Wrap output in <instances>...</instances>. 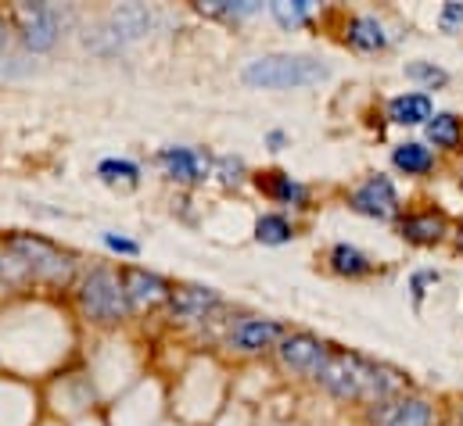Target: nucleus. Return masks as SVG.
<instances>
[{"mask_svg": "<svg viewBox=\"0 0 463 426\" xmlns=\"http://www.w3.org/2000/svg\"><path fill=\"white\" fill-rule=\"evenodd\" d=\"M213 172L220 176V183L223 187H241L244 183V162L241 158H216V165H213Z\"/></svg>", "mask_w": 463, "mask_h": 426, "instance_id": "obj_25", "label": "nucleus"}, {"mask_svg": "<svg viewBox=\"0 0 463 426\" xmlns=\"http://www.w3.org/2000/svg\"><path fill=\"white\" fill-rule=\"evenodd\" d=\"M98 176L105 180V183H112V187H137V180H140V169L133 165V162H126V158H109V162H101L98 165Z\"/></svg>", "mask_w": 463, "mask_h": 426, "instance_id": "obj_23", "label": "nucleus"}, {"mask_svg": "<svg viewBox=\"0 0 463 426\" xmlns=\"http://www.w3.org/2000/svg\"><path fill=\"white\" fill-rule=\"evenodd\" d=\"M7 43V29H4V22H0V47Z\"/></svg>", "mask_w": 463, "mask_h": 426, "instance_id": "obj_29", "label": "nucleus"}, {"mask_svg": "<svg viewBox=\"0 0 463 426\" xmlns=\"http://www.w3.org/2000/svg\"><path fill=\"white\" fill-rule=\"evenodd\" d=\"M457 247H460V251H463V226H460V229H457Z\"/></svg>", "mask_w": 463, "mask_h": 426, "instance_id": "obj_30", "label": "nucleus"}, {"mask_svg": "<svg viewBox=\"0 0 463 426\" xmlns=\"http://www.w3.org/2000/svg\"><path fill=\"white\" fill-rule=\"evenodd\" d=\"M269 14H273L284 29H298V25L309 22L313 4H309V0H273V4H269Z\"/></svg>", "mask_w": 463, "mask_h": 426, "instance_id": "obj_22", "label": "nucleus"}, {"mask_svg": "<svg viewBox=\"0 0 463 426\" xmlns=\"http://www.w3.org/2000/svg\"><path fill=\"white\" fill-rule=\"evenodd\" d=\"M259 190H266L273 201H280V205H306L309 201V190L302 187V183H295L288 172H262L259 176Z\"/></svg>", "mask_w": 463, "mask_h": 426, "instance_id": "obj_16", "label": "nucleus"}, {"mask_svg": "<svg viewBox=\"0 0 463 426\" xmlns=\"http://www.w3.org/2000/svg\"><path fill=\"white\" fill-rule=\"evenodd\" d=\"M320 79H327V65L306 54H266V58L248 61L244 69V83L262 87V90H298Z\"/></svg>", "mask_w": 463, "mask_h": 426, "instance_id": "obj_2", "label": "nucleus"}, {"mask_svg": "<svg viewBox=\"0 0 463 426\" xmlns=\"http://www.w3.org/2000/svg\"><path fill=\"white\" fill-rule=\"evenodd\" d=\"M345 40L348 47L355 51H384L388 47V36H384V25L370 14H355L345 25Z\"/></svg>", "mask_w": 463, "mask_h": 426, "instance_id": "obj_15", "label": "nucleus"}, {"mask_svg": "<svg viewBox=\"0 0 463 426\" xmlns=\"http://www.w3.org/2000/svg\"><path fill=\"white\" fill-rule=\"evenodd\" d=\"M4 251L14 255L33 280L40 283H51V287H69L72 276H76V258L69 251H61L58 244L36 236V233H11L4 240Z\"/></svg>", "mask_w": 463, "mask_h": 426, "instance_id": "obj_1", "label": "nucleus"}, {"mask_svg": "<svg viewBox=\"0 0 463 426\" xmlns=\"http://www.w3.org/2000/svg\"><path fill=\"white\" fill-rule=\"evenodd\" d=\"M460 183H463V180H460Z\"/></svg>", "mask_w": 463, "mask_h": 426, "instance_id": "obj_32", "label": "nucleus"}, {"mask_svg": "<svg viewBox=\"0 0 463 426\" xmlns=\"http://www.w3.org/2000/svg\"><path fill=\"white\" fill-rule=\"evenodd\" d=\"M280 340H284V326L273 320H255V316H248V320H241L231 329V347L241 351V355L269 351V347H277Z\"/></svg>", "mask_w": 463, "mask_h": 426, "instance_id": "obj_10", "label": "nucleus"}, {"mask_svg": "<svg viewBox=\"0 0 463 426\" xmlns=\"http://www.w3.org/2000/svg\"><path fill=\"white\" fill-rule=\"evenodd\" d=\"M158 165L176 183H205L213 176L209 154H202L194 147H165V151H158Z\"/></svg>", "mask_w": 463, "mask_h": 426, "instance_id": "obj_9", "label": "nucleus"}, {"mask_svg": "<svg viewBox=\"0 0 463 426\" xmlns=\"http://www.w3.org/2000/svg\"><path fill=\"white\" fill-rule=\"evenodd\" d=\"M198 11L213 18H244V14H255L259 4L255 0H202Z\"/></svg>", "mask_w": 463, "mask_h": 426, "instance_id": "obj_24", "label": "nucleus"}, {"mask_svg": "<svg viewBox=\"0 0 463 426\" xmlns=\"http://www.w3.org/2000/svg\"><path fill=\"white\" fill-rule=\"evenodd\" d=\"M348 205H352L359 215H366V218L388 222V218L399 215V194H395V187H392L388 176H370L363 187L352 190Z\"/></svg>", "mask_w": 463, "mask_h": 426, "instance_id": "obj_8", "label": "nucleus"}, {"mask_svg": "<svg viewBox=\"0 0 463 426\" xmlns=\"http://www.w3.org/2000/svg\"><path fill=\"white\" fill-rule=\"evenodd\" d=\"M399 233L402 240L410 244H439L446 236V215L442 212H417V215H406L399 222Z\"/></svg>", "mask_w": 463, "mask_h": 426, "instance_id": "obj_14", "label": "nucleus"}, {"mask_svg": "<svg viewBox=\"0 0 463 426\" xmlns=\"http://www.w3.org/2000/svg\"><path fill=\"white\" fill-rule=\"evenodd\" d=\"M392 162H395V169H402L406 176H424V172H431L435 154H431L424 144H399V147L392 151Z\"/></svg>", "mask_w": 463, "mask_h": 426, "instance_id": "obj_18", "label": "nucleus"}, {"mask_svg": "<svg viewBox=\"0 0 463 426\" xmlns=\"http://www.w3.org/2000/svg\"><path fill=\"white\" fill-rule=\"evenodd\" d=\"M291 236H295V229H291V222H288L284 215H262V218L255 222V240H259V244L280 247V244H288Z\"/></svg>", "mask_w": 463, "mask_h": 426, "instance_id": "obj_21", "label": "nucleus"}, {"mask_svg": "<svg viewBox=\"0 0 463 426\" xmlns=\"http://www.w3.org/2000/svg\"><path fill=\"white\" fill-rule=\"evenodd\" d=\"M435 423V412L424 398H402L395 402V409L388 412L384 426H431Z\"/></svg>", "mask_w": 463, "mask_h": 426, "instance_id": "obj_17", "label": "nucleus"}, {"mask_svg": "<svg viewBox=\"0 0 463 426\" xmlns=\"http://www.w3.org/2000/svg\"><path fill=\"white\" fill-rule=\"evenodd\" d=\"M460 423H463V409H460Z\"/></svg>", "mask_w": 463, "mask_h": 426, "instance_id": "obj_31", "label": "nucleus"}, {"mask_svg": "<svg viewBox=\"0 0 463 426\" xmlns=\"http://www.w3.org/2000/svg\"><path fill=\"white\" fill-rule=\"evenodd\" d=\"M439 25H442L446 32H457V29L463 25V4H457V0H453V4H446V7H442V14H439Z\"/></svg>", "mask_w": 463, "mask_h": 426, "instance_id": "obj_27", "label": "nucleus"}, {"mask_svg": "<svg viewBox=\"0 0 463 426\" xmlns=\"http://www.w3.org/2000/svg\"><path fill=\"white\" fill-rule=\"evenodd\" d=\"M80 309L83 316L101 326H112V322L126 320L129 305H126V291H122V280H118L112 269L98 265L83 276L80 283Z\"/></svg>", "mask_w": 463, "mask_h": 426, "instance_id": "obj_3", "label": "nucleus"}, {"mask_svg": "<svg viewBox=\"0 0 463 426\" xmlns=\"http://www.w3.org/2000/svg\"><path fill=\"white\" fill-rule=\"evenodd\" d=\"M406 76L417 79V83H424V87H442V83L449 79L442 69H435V65H428V61H413V65H406Z\"/></svg>", "mask_w": 463, "mask_h": 426, "instance_id": "obj_26", "label": "nucleus"}, {"mask_svg": "<svg viewBox=\"0 0 463 426\" xmlns=\"http://www.w3.org/2000/svg\"><path fill=\"white\" fill-rule=\"evenodd\" d=\"M370 373H373V366H370V362H363L359 355H348V351H327V362L320 366L317 380H320V384H324V391H331L335 398L352 402V398H366Z\"/></svg>", "mask_w": 463, "mask_h": 426, "instance_id": "obj_4", "label": "nucleus"}, {"mask_svg": "<svg viewBox=\"0 0 463 426\" xmlns=\"http://www.w3.org/2000/svg\"><path fill=\"white\" fill-rule=\"evenodd\" d=\"M105 244L118 251V255H137L140 251V244L137 240H126V236H118V233H105Z\"/></svg>", "mask_w": 463, "mask_h": 426, "instance_id": "obj_28", "label": "nucleus"}, {"mask_svg": "<svg viewBox=\"0 0 463 426\" xmlns=\"http://www.w3.org/2000/svg\"><path fill=\"white\" fill-rule=\"evenodd\" d=\"M220 305V294L213 287H198V283H187V287H176L169 294V312L173 320H205L213 309Z\"/></svg>", "mask_w": 463, "mask_h": 426, "instance_id": "obj_11", "label": "nucleus"}, {"mask_svg": "<svg viewBox=\"0 0 463 426\" xmlns=\"http://www.w3.org/2000/svg\"><path fill=\"white\" fill-rule=\"evenodd\" d=\"M118 280H122V291H126V305H129V312H147V309L169 305L173 287H169L158 273H147V269H122V273H118Z\"/></svg>", "mask_w": 463, "mask_h": 426, "instance_id": "obj_6", "label": "nucleus"}, {"mask_svg": "<svg viewBox=\"0 0 463 426\" xmlns=\"http://www.w3.org/2000/svg\"><path fill=\"white\" fill-rule=\"evenodd\" d=\"M388 118L395 125H420V122L428 125L435 118V105L428 94H399L388 101Z\"/></svg>", "mask_w": 463, "mask_h": 426, "instance_id": "obj_13", "label": "nucleus"}, {"mask_svg": "<svg viewBox=\"0 0 463 426\" xmlns=\"http://www.w3.org/2000/svg\"><path fill=\"white\" fill-rule=\"evenodd\" d=\"M460 136H463L460 118H457V115H449V111H442V115H435V118L428 122V140H431L435 147L453 151V147H460Z\"/></svg>", "mask_w": 463, "mask_h": 426, "instance_id": "obj_20", "label": "nucleus"}, {"mask_svg": "<svg viewBox=\"0 0 463 426\" xmlns=\"http://www.w3.org/2000/svg\"><path fill=\"white\" fill-rule=\"evenodd\" d=\"M14 22H18L22 43L29 51H51L58 43L61 22H58V11L51 4H18L14 7Z\"/></svg>", "mask_w": 463, "mask_h": 426, "instance_id": "obj_5", "label": "nucleus"}, {"mask_svg": "<svg viewBox=\"0 0 463 426\" xmlns=\"http://www.w3.org/2000/svg\"><path fill=\"white\" fill-rule=\"evenodd\" d=\"M331 269H335L338 276H366L373 265H370V258H366L359 247H352V244H335V251H331Z\"/></svg>", "mask_w": 463, "mask_h": 426, "instance_id": "obj_19", "label": "nucleus"}, {"mask_svg": "<svg viewBox=\"0 0 463 426\" xmlns=\"http://www.w3.org/2000/svg\"><path fill=\"white\" fill-rule=\"evenodd\" d=\"M327 344L324 340H317L313 333H284V340L277 344V355H280V362L291 369V373H298V376H317L320 373V366L327 362Z\"/></svg>", "mask_w": 463, "mask_h": 426, "instance_id": "obj_7", "label": "nucleus"}, {"mask_svg": "<svg viewBox=\"0 0 463 426\" xmlns=\"http://www.w3.org/2000/svg\"><path fill=\"white\" fill-rule=\"evenodd\" d=\"M147 25H151V11L140 7V4H126V7H118L116 14L109 18L105 32L116 40V47H122L126 40H137L140 32H147Z\"/></svg>", "mask_w": 463, "mask_h": 426, "instance_id": "obj_12", "label": "nucleus"}]
</instances>
